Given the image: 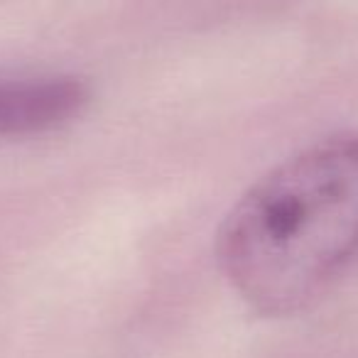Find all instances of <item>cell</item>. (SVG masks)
I'll return each mask as SVG.
<instances>
[{"mask_svg":"<svg viewBox=\"0 0 358 358\" xmlns=\"http://www.w3.org/2000/svg\"><path fill=\"white\" fill-rule=\"evenodd\" d=\"M216 255L265 317L327 294L358 260V133L319 140L263 174L224 219Z\"/></svg>","mask_w":358,"mask_h":358,"instance_id":"obj_1","label":"cell"},{"mask_svg":"<svg viewBox=\"0 0 358 358\" xmlns=\"http://www.w3.org/2000/svg\"><path fill=\"white\" fill-rule=\"evenodd\" d=\"M91 89L74 76L0 81V138H25L62 128L84 113Z\"/></svg>","mask_w":358,"mask_h":358,"instance_id":"obj_2","label":"cell"}]
</instances>
